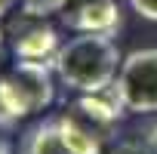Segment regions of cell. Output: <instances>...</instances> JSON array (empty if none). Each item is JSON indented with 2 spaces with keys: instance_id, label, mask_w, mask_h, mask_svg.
<instances>
[{
  "instance_id": "obj_7",
  "label": "cell",
  "mask_w": 157,
  "mask_h": 154,
  "mask_svg": "<svg viewBox=\"0 0 157 154\" xmlns=\"http://www.w3.org/2000/svg\"><path fill=\"white\" fill-rule=\"evenodd\" d=\"M19 154H77V151L65 142L62 126H59V114H56V117H43L40 123H34L22 136Z\"/></svg>"
},
{
  "instance_id": "obj_9",
  "label": "cell",
  "mask_w": 157,
  "mask_h": 154,
  "mask_svg": "<svg viewBox=\"0 0 157 154\" xmlns=\"http://www.w3.org/2000/svg\"><path fill=\"white\" fill-rule=\"evenodd\" d=\"M108 154H154V151H151V145H148L139 133H132L129 139H120Z\"/></svg>"
},
{
  "instance_id": "obj_8",
  "label": "cell",
  "mask_w": 157,
  "mask_h": 154,
  "mask_svg": "<svg viewBox=\"0 0 157 154\" xmlns=\"http://www.w3.org/2000/svg\"><path fill=\"white\" fill-rule=\"evenodd\" d=\"M71 0H22V16H31V19H46V16H56V13H65V6Z\"/></svg>"
},
{
  "instance_id": "obj_6",
  "label": "cell",
  "mask_w": 157,
  "mask_h": 154,
  "mask_svg": "<svg viewBox=\"0 0 157 154\" xmlns=\"http://www.w3.org/2000/svg\"><path fill=\"white\" fill-rule=\"evenodd\" d=\"M62 22L77 34H117L120 31V6L114 0H83L74 10L62 13Z\"/></svg>"
},
{
  "instance_id": "obj_2",
  "label": "cell",
  "mask_w": 157,
  "mask_h": 154,
  "mask_svg": "<svg viewBox=\"0 0 157 154\" xmlns=\"http://www.w3.org/2000/svg\"><path fill=\"white\" fill-rule=\"evenodd\" d=\"M123 111L126 108L114 87L105 93H80L59 114V126L65 142L77 154H105V148L117 136Z\"/></svg>"
},
{
  "instance_id": "obj_1",
  "label": "cell",
  "mask_w": 157,
  "mask_h": 154,
  "mask_svg": "<svg viewBox=\"0 0 157 154\" xmlns=\"http://www.w3.org/2000/svg\"><path fill=\"white\" fill-rule=\"evenodd\" d=\"M120 65H123V56L111 34H77L68 43H62L52 62L56 77L74 93L111 90Z\"/></svg>"
},
{
  "instance_id": "obj_12",
  "label": "cell",
  "mask_w": 157,
  "mask_h": 154,
  "mask_svg": "<svg viewBox=\"0 0 157 154\" xmlns=\"http://www.w3.org/2000/svg\"><path fill=\"white\" fill-rule=\"evenodd\" d=\"M16 3H19V0H0V19H3V16H10Z\"/></svg>"
},
{
  "instance_id": "obj_11",
  "label": "cell",
  "mask_w": 157,
  "mask_h": 154,
  "mask_svg": "<svg viewBox=\"0 0 157 154\" xmlns=\"http://www.w3.org/2000/svg\"><path fill=\"white\" fill-rule=\"evenodd\" d=\"M151 117H154V120H151V123H145V126L139 129V136H142V139L151 145V151L157 154V114H151Z\"/></svg>"
},
{
  "instance_id": "obj_13",
  "label": "cell",
  "mask_w": 157,
  "mask_h": 154,
  "mask_svg": "<svg viewBox=\"0 0 157 154\" xmlns=\"http://www.w3.org/2000/svg\"><path fill=\"white\" fill-rule=\"evenodd\" d=\"M0 154H13V145H10L6 136H0Z\"/></svg>"
},
{
  "instance_id": "obj_10",
  "label": "cell",
  "mask_w": 157,
  "mask_h": 154,
  "mask_svg": "<svg viewBox=\"0 0 157 154\" xmlns=\"http://www.w3.org/2000/svg\"><path fill=\"white\" fill-rule=\"evenodd\" d=\"M129 6L142 16V19H148V22H157V0H129Z\"/></svg>"
},
{
  "instance_id": "obj_14",
  "label": "cell",
  "mask_w": 157,
  "mask_h": 154,
  "mask_svg": "<svg viewBox=\"0 0 157 154\" xmlns=\"http://www.w3.org/2000/svg\"><path fill=\"white\" fill-rule=\"evenodd\" d=\"M3 37L6 34H3V28H0V74H3Z\"/></svg>"
},
{
  "instance_id": "obj_5",
  "label": "cell",
  "mask_w": 157,
  "mask_h": 154,
  "mask_svg": "<svg viewBox=\"0 0 157 154\" xmlns=\"http://www.w3.org/2000/svg\"><path fill=\"white\" fill-rule=\"evenodd\" d=\"M62 49V40H59V31L46 22H37L31 16H25L22 25H16V40H13V52L16 59H25V62H46L52 65L56 56Z\"/></svg>"
},
{
  "instance_id": "obj_3",
  "label": "cell",
  "mask_w": 157,
  "mask_h": 154,
  "mask_svg": "<svg viewBox=\"0 0 157 154\" xmlns=\"http://www.w3.org/2000/svg\"><path fill=\"white\" fill-rule=\"evenodd\" d=\"M56 99V68L46 62L16 59L0 74V129L16 126L22 117L40 114Z\"/></svg>"
},
{
  "instance_id": "obj_4",
  "label": "cell",
  "mask_w": 157,
  "mask_h": 154,
  "mask_svg": "<svg viewBox=\"0 0 157 154\" xmlns=\"http://www.w3.org/2000/svg\"><path fill=\"white\" fill-rule=\"evenodd\" d=\"M114 90L129 114H157V46L132 49L129 56H123Z\"/></svg>"
}]
</instances>
